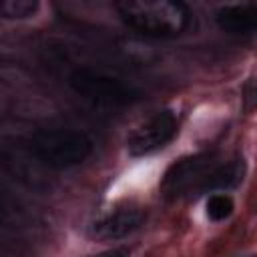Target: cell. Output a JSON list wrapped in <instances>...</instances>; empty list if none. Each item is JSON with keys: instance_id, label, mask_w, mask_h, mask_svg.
Here are the masks:
<instances>
[{"instance_id": "6da1fadb", "label": "cell", "mask_w": 257, "mask_h": 257, "mask_svg": "<svg viewBox=\"0 0 257 257\" xmlns=\"http://www.w3.org/2000/svg\"><path fill=\"white\" fill-rule=\"evenodd\" d=\"M120 22L149 38L181 36L193 20V12L179 0H122L114 4Z\"/></svg>"}, {"instance_id": "7a4b0ae2", "label": "cell", "mask_w": 257, "mask_h": 257, "mask_svg": "<svg viewBox=\"0 0 257 257\" xmlns=\"http://www.w3.org/2000/svg\"><path fill=\"white\" fill-rule=\"evenodd\" d=\"M28 149L42 165L62 171L84 163L90 157L94 143L82 131L50 126L34 131L28 137Z\"/></svg>"}, {"instance_id": "3957f363", "label": "cell", "mask_w": 257, "mask_h": 257, "mask_svg": "<svg viewBox=\"0 0 257 257\" xmlns=\"http://www.w3.org/2000/svg\"><path fill=\"white\" fill-rule=\"evenodd\" d=\"M221 159L223 155L219 151H201V153L177 159L165 171L159 183L161 197L167 201L203 197L207 179Z\"/></svg>"}, {"instance_id": "277c9868", "label": "cell", "mask_w": 257, "mask_h": 257, "mask_svg": "<svg viewBox=\"0 0 257 257\" xmlns=\"http://www.w3.org/2000/svg\"><path fill=\"white\" fill-rule=\"evenodd\" d=\"M68 86L82 98L102 106H126L139 100V90L118 76L78 66L68 76Z\"/></svg>"}, {"instance_id": "5b68a950", "label": "cell", "mask_w": 257, "mask_h": 257, "mask_svg": "<svg viewBox=\"0 0 257 257\" xmlns=\"http://www.w3.org/2000/svg\"><path fill=\"white\" fill-rule=\"evenodd\" d=\"M179 133V114L173 108H161L145 118L128 137L126 151L133 159L153 155L165 149Z\"/></svg>"}, {"instance_id": "8992f818", "label": "cell", "mask_w": 257, "mask_h": 257, "mask_svg": "<svg viewBox=\"0 0 257 257\" xmlns=\"http://www.w3.org/2000/svg\"><path fill=\"white\" fill-rule=\"evenodd\" d=\"M145 223V211L137 205H122L116 209L106 211L104 215L96 217L88 225V237L100 243L106 241H120L135 231H139Z\"/></svg>"}, {"instance_id": "52a82bcc", "label": "cell", "mask_w": 257, "mask_h": 257, "mask_svg": "<svg viewBox=\"0 0 257 257\" xmlns=\"http://www.w3.org/2000/svg\"><path fill=\"white\" fill-rule=\"evenodd\" d=\"M215 24L221 32L237 38L257 34V2H231L215 10Z\"/></svg>"}, {"instance_id": "ba28073f", "label": "cell", "mask_w": 257, "mask_h": 257, "mask_svg": "<svg viewBox=\"0 0 257 257\" xmlns=\"http://www.w3.org/2000/svg\"><path fill=\"white\" fill-rule=\"evenodd\" d=\"M235 211V203H233V197L229 193H211L207 195V201H205V215L219 223V221H225L233 215Z\"/></svg>"}, {"instance_id": "9c48e42d", "label": "cell", "mask_w": 257, "mask_h": 257, "mask_svg": "<svg viewBox=\"0 0 257 257\" xmlns=\"http://www.w3.org/2000/svg\"><path fill=\"white\" fill-rule=\"evenodd\" d=\"M40 10L38 0H4L0 4V14L4 20H26Z\"/></svg>"}, {"instance_id": "30bf717a", "label": "cell", "mask_w": 257, "mask_h": 257, "mask_svg": "<svg viewBox=\"0 0 257 257\" xmlns=\"http://www.w3.org/2000/svg\"><path fill=\"white\" fill-rule=\"evenodd\" d=\"M241 100H243V108L249 112L253 108H257V78H249L243 84L241 90Z\"/></svg>"}, {"instance_id": "8fae6325", "label": "cell", "mask_w": 257, "mask_h": 257, "mask_svg": "<svg viewBox=\"0 0 257 257\" xmlns=\"http://www.w3.org/2000/svg\"><path fill=\"white\" fill-rule=\"evenodd\" d=\"M88 257H128V249L126 247H114V249H106V251H100V253H94Z\"/></svg>"}, {"instance_id": "7c38bea8", "label": "cell", "mask_w": 257, "mask_h": 257, "mask_svg": "<svg viewBox=\"0 0 257 257\" xmlns=\"http://www.w3.org/2000/svg\"><path fill=\"white\" fill-rule=\"evenodd\" d=\"M247 257H257V255H247Z\"/></svg>"}]
</instances>
